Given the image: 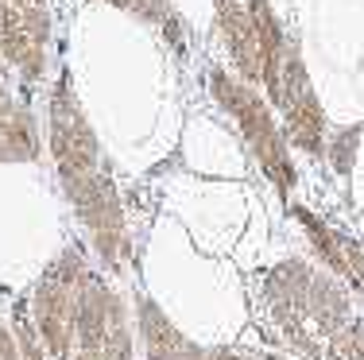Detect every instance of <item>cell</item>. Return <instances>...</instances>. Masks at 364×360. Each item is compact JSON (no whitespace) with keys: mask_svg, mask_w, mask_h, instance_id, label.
I'll use <instances>...</instances> for the list:
<instances>
[{"mask_svg":"<svg viewBox=\"0 0 364 360\" xmlns=\"http://www.w3.org/2000/svg\"><path fill=\"white\" fill-rule=\"evenodd\" d=\"M210 89H213V97H218V105L237 120L240 136L248 140V148H252L259 170L267 175V182H272L279 194H291L294 167H291L287 136L279 132V124H275L267 97L256 89V85L232 78V74L218 70V66L210 70Z\"/></svg>","mask_w":364,"mask_h":360,"instance_id":"6da1fadb","label":"cell"},{"mask_svg":"<svg viewBox=\"0 0 364 360\" xmlns=\"http://www.w3.org/2000/svg\"><path fill=\"white\" fill-rule=\"evenodd\" d=\"M47 143H50V159H55V170L63 178V186L97 170V159H101L97 132H93L90 116H85V109H82V101H77V93H74L66 74L50 89Z\"/></svg>","mask_w":364,"mask_h":360,"instance_id":"7a4b0ae2","label":"cell"},{"mask_svg":"<svg viewBox=\"0 0 364 360\" xmlns=\"http://www.w3.org/2000/svg\"><path fill=\"white\" fill-rule=\"evenodd\" d=\"M275 105L283 109V124H287V136L294 148L306 151V156H326V113H322L314 85H310L306 62H302V50L294 39H287V47H283Z\"/></svg>","mask_w":364,"mask_h":360,"instance_id":"3957f363","label":"cell"},{"mask_svg":"<svg viewBox=\"0 0 364 360\" xmlns=\"http://www.w3.org/2000/svg\"><path fill=\"white\" fill-rule=\"evenodd\" d=\"M31 318H36L47 356L66 360L74 353V287H66L63 279L43 271V279L36 283V295H31Z\"/></svg>","mask_w":364,"mask_h":360,"instance_id":"277c9868","label":"cell"},{"mask_svg":"<svg viewBox=\"0 0 364 360\" xmlns=\"http://www.w3.org/2000/svg\"><path fill=\"white\" fill-rule=\"evenodd\" d=\"M70 205L77 209L82 225L90 233H124V205H120V194L117 186L109 182L105 175H85V178H74V182L63 186Z\"/></svg>","mask_w":364,"mask_h":360,"instance_id":"5b68a950","label":"cell"},{"mask_svg":"<svg viewBox=\"0 0 364 360\" xmlns=\"http://www.w3.org/2000/svg\"><path fill=\"white\" fill-rule=\"evenodd\" d=\"M218 28L225 47H229L232 66H237V78L259 85V43L245 0H218Z\"/></svg>","mask_w":364,"mask_h":360,"instance_id":"8992f818","label":"cell"},{"mask_svg":"<svg viewBox=\"0 0 364 360\" xmlns=\"http://www.w3.org/2000/svg\"><path fill=\"white\" fill-rule=\"evenodd\" d=\"M136 322H140L147 360H205V349L182 337V329L163 314V306L155 298H140L136 302Z\"/></svg>","mask_w":364,"mask_h":360,"instance_id":"52a82bcc","label":"cell"},{"mask_svg":"<svg viewBox=\"0 0 364 360\" xmlns=\"http://www.w3.org/2000/svg\"><path fill=\"white\" fill-rule=\"evenodd\" d=\"M109 298L112 290L93 271H85L77 279L74 287V345L77 349H101V341L109 333Z\"/></svg>","mask_w":364,"mask_h":360,"instance_id":"ba28073f","label":"cell"},{"mask_svg":"<svg viewBox=\"0 0 364 360\" xmlns=\"http://www.w3.org/2000/svg\"><path fill=\"white\" fill-rule=\"evenodd\" d=\"M248 16H252L256 28V43H259V85L267 89V101L275 105L279 97V66H283V47H287V36H283V23L275 16L272 0H245Z\"/></svg>","mask_w":364,"mask_h":360,"instance_id":"9c48e42d","label":"cell"},{"mask_svg":"<svg viewBox=\"0 0 364 360\" xmlns=\"http://www.w3.org/2000/svg\"><path fill=\"white\" fill-rule=\"evenodd\" d=\"M306 318H314V325L333 337L337 329L349 325V295L341 290V283L329 276H314L310 279V295H306Z\"/></svg>","mask_w":364,"mask_h":360,"instance_id":"30bf717a","label":"cell"},{"mask_svg":"<svg viewBox=\"0 0 364 360\" xmlns=\"http://www.w3.org/2000/svg\"><path fill=\"white\" fill-rule=\"evenodd\" d=\"M36 159H39L36 116L23 105H16L12 116L0 124V163H36Z\"/></svg>","mask_w":364,"mask_h":360,"instance_id":"8fae6325","label":"cell"},{"mask_svg":"<svg viewBox=\"0 0 364 360\" xmlns=\"http://www.w3.org/2000/svg\"><path fill=\"white\" fill-rule=\"evenodd\" d=\"M310 279H314V271L302 260H283L279 268L267 276V298H272V306H291V310L306 314Z\"/></svg>","mask_w":364,"mask_h":360,"instance_id":"7c38bea8","label":"cell"},{"mask_svg":"<svg viewBox=\"0 0 364 360\" xmlns=\"http://www.w3.org/2000/svg\"><path fill=\"white\" fill-rule=\"evenodd\" d=\"M294 217L302 221V229H306V236H310V244H314V252L326 260V268L333 271V276L349 279V263H345V252H341V236H337L333 229H326L322 221H318L314 213H306V209H294Z\"/></svg>","mask_w":364,"mask_h":360,"instance_id":"4fadbf2b","label":"cell"},{"mask_svg":"<svg viewBox=\"0 0 364 360\" xmlns=\"http://www.w3.org/2000/svg\"><path fill=\"white\" fill-rule=\"evenodd\" d=\"M360 140H364V124H345V128H333L326 140V156L333 163V170L341 178L353 175V167H357V151H360Z\"/></svg>","mask_w":364,"mask_h":360,"instance_id":"5bb4252c","label":"cell"},{"mask_svg":"<svg viewBox=\"0 0 364 360\" xmlns=\"http://www.w3.org/2000/svg\"><path fill=\"white\" fill-rule=\"evenodd\" d=\"M101 356L105 360H136L132 329H128V322H124V302H120L117 290H112V298H109V333H105V341H101Z\"/></svg>","mask_w":364,"mask_h":360,"instance_id":"9a60e30c","label":"cell"},{"mask_svg":"<svg viewBox=\"0 0 364 360\" xmlns=\"http://www.w3.org/2000/svg\"><path fill=\"white\" fill-rule=\"evenodd\" d=\"M12 318H16L12 322V337H16V349H20V360H47V349H43L36 318H28V302H16Z\"/></svg>","mask_w":364,"mask_h":360,"instance_id":"2e32d148","label":"cell"},{"mask_svg":"<svg viewBox=\"0 0 364 360\" xmlns=\"http://www.w3.org/2000/svg\"><path fill=\"white\" fill-rule=\"evenodd\" d=\"M47 271H50L55 279H63L66 287H77V279H82L90 268H85V260H82V252H77V248H66V252L58 256V260L50 263Z\"/></svg>","mask_w":364,"mask_h":360,"instance_id":"e0dca14e","label":"cell"},{"mask_svg":"<svg viewBox=\"0 0 364 360\" xmlns=\"http://www.w3.org/2000/svg\"><path fill=\"white\" fill-rule=\"evenodd\" d=\"M20 16H23V28H28L31 43L47 47L50 43V12H47V4H31V8H23Z\"/></svg>","mask_w":364,"mask_h":360,"instance_id":"ac0fdd59","label":"cell"},{"mask_svg":"<svg viewBox=\"0 0 364 360\" xmlns=\"http://www.w3.org/2000/svg\"><path fill=\"white\" fill-rule=\"evenodd\" d=\"M93 248H97V256L109 263V268H117L120 256H128L124 233H93Z\"/></svg>","mask_w":364,"mask_h":360,"instance_id":"d6986e66","label":"cell"},{"mask_svg":"<svg viewBox=\"0 0 364 360\" xmlns=\"http://www.w3.org/2000/svg\"><path fill=\"white\" fill-rule=\"evenodd\" d=\"M337 236H341V252H345V263H349V283L364 290V248L345 233H337Z\"/></svg>","mask_w":364,"mask_h":360,"instance_id":"ffe728a7","label":"cell"},{"mask_svg":"<svg viewBox=\"0 0 364 360\" xmlns=\"http://www.w3.org/2000/svg\"><path fill=\"white\" fill-rule=\"evenodd\" d=\"M16 105H20V101H16L12 93H8L4 85H0V124H4L8 116H12V109H16Z\"/></svg>","mask_w":364,"mask_h":360,"instance_id":"44dd1931","label":"cell"},{"mask_svg":"<svg viewBox=\"0 0 364 360\" xmlns=\"http://www.w3.org/2000/svg\"><path fill=\"white\" fill-rule=\"evenodd\" d=\"M74 360H105V356H101V349H77Z\"/></svg>","mask_w":364,"mask_h":360,"instance_id":"7402d4cb","label":"cell"},{"mask_svg":"<svg viewBox=\"0 0 364 360\" xmlns=\"http://www.w3.org/2000/svg\"><path fill=\"white\" fill-rule=\"evenodd\" d=\"M8 4L20 8V12H23V8H31V4H47V0H8Z\"/></svg>","mask_w":364,"mask_h":360,"instance_id":"603a6c76","label":"cell"}]
</instances>
